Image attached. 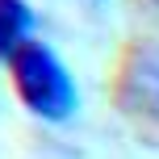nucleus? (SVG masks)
Masks as SVG:
<instances>
[{"mask_svg": "<svg viewBox=\"0 0 159 159\" xmlns=\"http://www.w3.org/2000/svg\"><path fill=\"white\" fill-rule=\"evenodd\" d=\"M8 80H13L17 101L42 121H67L80 109V88L67 71V63L38 38L8 63Z\"/></svg>", "mask_w": 159, "mask_h": 159, "instance_id": "f257e3e1", "label": "nucleus"}, {"mask_svg": "<svg viewBox=\"0 0 159 159\" xmlns=\"http://www.w3.org/2000/svg\"><path fill=\"white\" fill-rule=\"evenodd\" d=\"M34 42V8L25 0H0V63H13Z\"/></svg>", "mask_w": 159, "mask_h": 159, "instance_id": "f03ea898", "label": "nucleus"}, {"mask_svg": "<svg viewBox=\"0 0 159 159\" xmlns=\"http://www.w3.org/2000/svg\"><path fill=\"white\" fill-rule=\"evenodd\" d=\"M143 88H147V96L159 105V50H151L147 63H143Z\"/></svg>", "mask_w": 159, "mask_h": 159, "instance_id": "7ed1b4c3", "label": "nucleus"}]
</instances>
